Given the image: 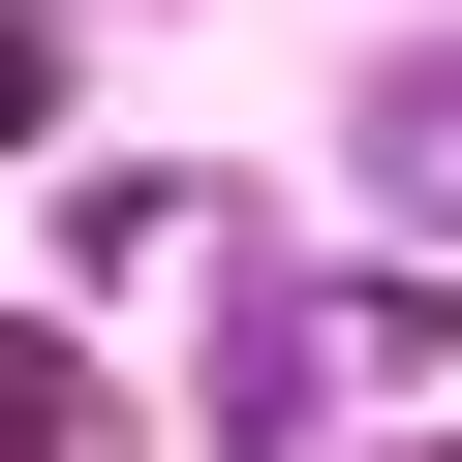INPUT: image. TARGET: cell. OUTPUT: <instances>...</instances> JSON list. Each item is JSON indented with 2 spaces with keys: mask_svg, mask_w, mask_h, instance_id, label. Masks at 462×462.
Wrapping results in <instances>:
<instances>
[{
  "mask_svg": "<svg viewBox=\"0 0 462 462\" xmlns=\"http://www.w3.org/2000/svg\"><path fill=\"white\" fill-rule=\"evenodd\" d=\"M431 462H462V431H431Z\"/></svg>",
  "mask_w": 462,
  "mask_h": 462,
  "instance_id": "3",
  "label": "cell"
},
{
  "mask_svg": "<svg viewBox=\"0 0 462 462\" xmlns=\"http://www.w3.org/2000/svg\"><path fill=\"white\" fill-rule=\"evenodd\" d=\"M0 462H62V339H0Z\"/></svg>",
  "mask_w": 462,
  "mask_h": 462,
  "instance_id": "2",
  "label": "cell"
},
{
  "mask_svg": "<svg viewBox=\"0 0 462 462\" xmlns=\"http://www.w3.org/2000/svg\"><path fill=\"white\" fill-rule=\"evenodd\" d=\"M370 185H401V216H462V62H431V93H370Z\"/></svg>",
  "mask_w": 462,
  "mask_h": 462,
  "instance_id": "1",
  "label": "cell"
}]
</instances>
